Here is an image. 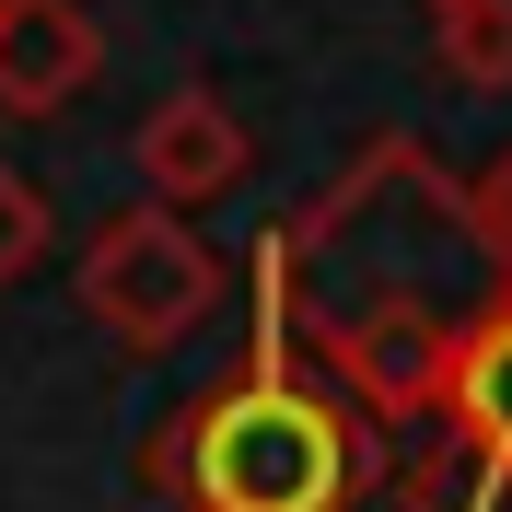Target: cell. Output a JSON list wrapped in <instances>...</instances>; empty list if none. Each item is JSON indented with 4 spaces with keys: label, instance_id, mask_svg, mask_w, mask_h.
<instances>
[{
    "label": "cell",
    "instance_id": "cell-6",
    "mask_svg": "<svg viewBox=\"0 0 512 512\" xmlns=\"http://www.w3.org/2000/svg\"><path fill=\"white\" fill-rule=\"evenodd\" d=\"M384 489H396V512H512V466H489V454H466L454 431H431V443H408L396 466H384Z\"/></svg>",
    "mask_w": 512,
    "mask_h": 512
},
{
    "label": "cell",
    "instance_id": "cell-10",
    "mask_svg": "<svg viewBox=\"0 0 512 512\" xmlns=\"http://www.w3.org/2000/svg\"><path fill=\"white\" fill-rule=\"evenodd\" d=\"M419 12H431V24H443V12H454V0H419Z\"/></svg>",
    "mask_w": 512,
    "mask_h": 512
},
{
    "label": "cell",
    "instance_id": "cell-4",
    "mask_svg": "<svg viewBox=\"0 0 512 512\" xmlns=\"http://www.w3.org/2000/svg\"><path fill=\"white\" fill-rule=\"evenodd\" d=\"M105 70V35L82 0H0V117H59Z\"/></svg>",
    "mask_w": 512,
    "mask_h": 512
},
{
    "label": "cell",
    "instance_id": "cell-8",
    "mask_svg": "<svg viewBox=\"0 0 512 512\" xmlns=\"http://www.w3.org/2000/svg\"><path fill=\"white\" fill-rule=\"evenodd\" d=\"M466 245L512 280V152H489L478 175H466Z\"/></svg>",
    "mask_w": 512,
    "mask_h": 512
},
{
    "label": "cell",
    "instance_id": "cell-9",
    "mask_svg": "<svg viewBox=\"0 0 512 512\" xmlns=\"http://www.w3.org/2000/svg\"><path fill=\"white\" fill-rule=\"evenodd\" d=\"M35 256H47V198H35L24 175H12V163H0V291L24 280Z\"/></svg>",
    "mask_w": 512,
    "mask_h": 512
},
{
    "label": "cell",
    "instance_id": "cell-3",
    "mask_svg": "<svg viewBox=\"0 0 512 512\" xmlns=\"http://www.w3.org/2000/svg\"><path fill=\"white\" fill-rule=\"evenodd\" d=\"M140 187H152V210H210V198H233L245 187V163H256V140H245V117H233L210 82H175V94L140 117Z\"/></svg>",
    "mask_w": 512,
    "mask_h": 512
},
{
    "label": "cell",
    "instance_id": "cell-2",
    "mask_svg": "<svg viewBox=\"0 0 512 512\" xmlns=\"http://www.w3.org/2000/svg\"><path fill=\"white\" fill-rule=\"evenodd\" d=\"M70 291H82V315L117 338V350H175V338H198L210 326V303H222V256H210V233L187 222V210H117V222H94V245H82V268H70Z\"/></svg>",
    "mask_w": 512,
    "mask_h": 512
},
{
    "label": "cell",
    "instance_id": "cell-1",
    "mask_svg": "<svg viewBox=\"0 0 512 512\" xmlns=\"http://www.w3.org/2000/svg\"><path fill=\"white\" fill-rule=\"evenodd\" d=\"M384 466L396 443L315 373H233L140 454V478L187 512H350L361 489H384Z\"/></svg>",
    "mask_w": 512,
    "mask_h": 512
},
{
    "label": "cell",
    "instance_id": "cell-5",
    "mask_svg": "<svg viewBox=\"0 0 512 512\" xmlns=\"http://www.w3.org/2000/svg\"><path fill=\"white\" fill-rule=\"evenodd\" d=\"M443 431L489 466H512V280L454 326V384H443Z\"/></svg>",
    "mask_w": 512,
    "mask_h": 512
},
{
    "label": "cell",
    "instance_id": "cell-7",
    "mask_svg": "<svg viewBox=\"0 0 512 512\" xmlns=\"http://www.w3.org/2000/svg\"><path fill=\"white\" fill-rule=\"evenodd\" d=\"M431 59L466 94H512V0H454L443 24H431Z\"/></svg>",
    "mask_w": 512,
    "mask_h": 512
}]
</instances>
